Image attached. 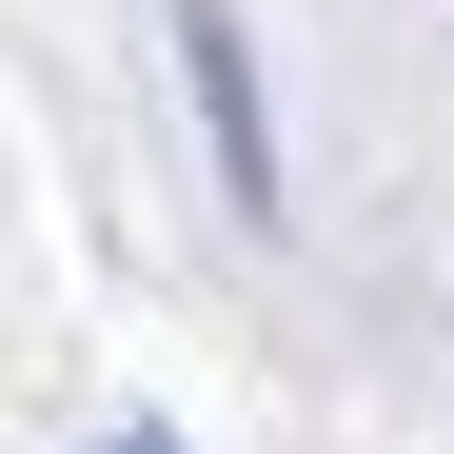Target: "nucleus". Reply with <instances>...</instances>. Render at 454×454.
<instances>
[{"label":"nucleus","instance_id":"nucleus-1","mask_svg":"<svg viewBox=\"0 0 454 454\" xmlns=\"http://www.w3.org/2000/svg\"><path fill=\"white\" fill-rule=\"evenodd\" d=\"M178 80H198V119H217V198L277 217V119H257V59H238V20H217V0H178Z\"/></svg>","mask_w":454,"mask_h":454},{"label":"nucleus","instance_id":"nucleus-2","mask_svg":"<svg viewBox=\"0 0 454 454\" xmlns=\"http://www.w3.org/2000/svg\"><path fill=\"white\" fill-rule=\"evenodd\" d=\"M119 454H159V434H119Z\"/></svg>","mask_w":454,"mask_h":454}]
</instances>
